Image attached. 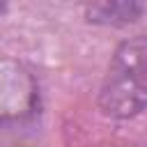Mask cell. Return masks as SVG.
<instances>
[{
  "instance_id": "1",
  "label": "cell",
  "mask_w": 147,
  "mask_h": 147,
  "mask_svg": "<svg viewBox=\"0 0 147 147\" xmlns=\"http://www.w3.org/2000/svg\"><path fill=\"white\" fill-rule=\"evenodd\" d=\"M99 106L117 119L147 108V37H133L117 46L99 92Z\"/></svg>"
},
{
  "instance_id": "2",
  "label": "cell",
  "mask_w": 147,
  "mask_h": 147,
  "mask_svg": "<svg viewBox=\"0 0 147 147\" xmlns=\"http://www.w3.org/2000/svg\"><path fill=\"white\" fill-rule=\"evenodd\" d=\"M138 16V0H96L90 7V21L106 25H124Z\"/></svg>"
},
{
  "instance_id": "3",
  "label": "cell",
  "mask_w": 147,
  "mask_h": 147,
  "mask_svg": "<svg viewBox=\"0 0 147 147\" xmlns=\"http://www.w3.org/2000/svg\"><path fill=\"white\" fill-rule=\"evenodd\" d=\"M5 14V0H0V16Z\"/></svg>"
}]
</instances>
